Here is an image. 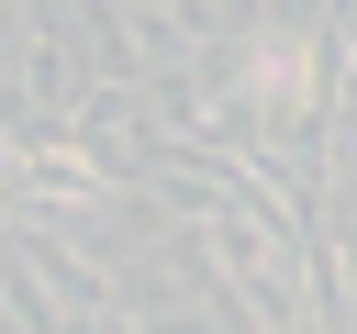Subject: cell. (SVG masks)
Here are the masks:
<instances>
[{
    "mask_svg": "<svg viewBox=\"0 0 357 334\" xmlns=\"http://www.w3.org/2000/svg\"><path fill=\"white\" fill-rule=\"evenodd\" d=\"M346 45H357V0H346Z\"/></svg>",
    "mask_w": 357,
    "mask_h": 334,
    "instance_id": "cell-3",
    "label": "cell"
},
{
    "mask_svg": "<svg viewBox=\"0 0 357 334\" xmlns=\"http://www.w3.org/2000/svg\"><path fill=\"white\" fill-rule=\"evenodd\" d=\"M212 245H223V267L257 289V301H279V312H301V289H290V245L279 234H245V223H212Z\"/></svg>",
    "mask_w": 357,
    "mask_h": 334,
    "instance_id": "cell-2",
    "label": "cell"
},
{
    "mask_svg": "<svg viewBox=\"0 0 357 334\" xmlns=\"http://www.w3.org/2000/svg\"><path fill=\"white\" fill-rule=\"evenodd\" d=\"M245 89H257V111H268V122H301V100H312V33H301V22L257 33V67H245Z\"/></svg>",
    "mask_w": 357,
    "mask_h": 334,
    "instance_id": "cell-1",
    "label": "cell"
}]
</instances>
